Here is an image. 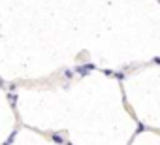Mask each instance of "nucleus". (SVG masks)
Here are the masks:
<instances>
[{"label": "nucleus", "instance_id": "f257e3e1", "mask_svg": "<svg viewBox=\"0 0 160 145\" xmlns=\"http://www.w3.org/2000/svg\"><path fill=\"white\" fill-rule=\"evenodd\" d=\"M91 70H94V64H87V66H77V68H75V72H77V74H81V76H87Z\"/></svg>", "mask_w": 160, "mask_h": 145}, {"label": "nucleus", "instance_id": "f03ea898", "mask_svg": "<svg viewBox=\"0 0 160 145\" xmlns=\"http://www.w3.org/2000/svg\"><path fill=\"white\" fill-rule=\"evenodd\" d=\"M64 78L66 79H72L73 78V70H64Z\"/></svg>", "mask_w": 160, "mask_h": 145}, {"label": "nucleus", "instance_id": "7ed1b4c3", "mask_svg": "<svg viewBox=\"0 0 160 145\" xmlns=\"http://www.w3.org/2000/svg\"><path fill=\"white\" fill-rule=\"evenodd\" d=\"M111 76H115V78H117V79H121V81H122V79L126 78V76L122 74V72H117V74H111Z\"/></svg>", "mask_w": 160, "mask_h": 145}, {"label": "nucleus", "instance_id": "20e7f679", "mask_svg": "<svg viewBox=\"0 0 160 145\" xmlns=\"http://www.w3.org/2000/svg\"><path fill=\"white\" fill-rule=\"evenodd\" d=\"M53 141H57V143H64V139H62L60 136H53Z\"/></svg>", "mask_w": 160, "mask_h": 145}]
</instances>
